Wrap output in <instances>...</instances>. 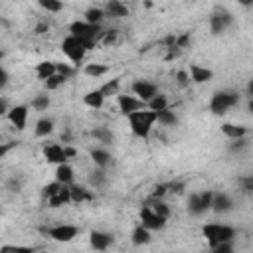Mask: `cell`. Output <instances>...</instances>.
Returning a JSON list of instances; mask_svg holds the SVG:
<instances>
[{"instance_id":"6da1fadb","label":"cell","mask_w":253,"mask_h":253,"mask_svg":"<svg viewBox=\"0 0 253 253\" xmlns=\"http://www.w3.org/2000/svg\"><path fill=\"white\" fill-rule=\"evenodd\" d=\"M126 119H128L132 134H136L138 138H148V134H150V130H152V126L156 123V113L148 111V109H142V111L130 113Z\"/></svg>"},{"instance_id":"7a4b0ae2","label":"cell","mask_w":253,"mask_h":253,"mask_svg":"<svg viewBox=\"0 0 253 253\" xmlns=\"http://www.w3.org/2000/svg\"><path fill=\"white\" fill-rule=\"evenodd\" d=\"M202 235L206 237L210 247L221 245V243H229L235 237V229L227 223H206L202 227Z\"/></svg>"},{"instance_id":"3957f363","label":"cell","mask_w":253,"mask_h":253,"mask_svg":"<svg viewBox=\"0 0 253 253\" xmlns=\"http://www.w3.org/2000/svg\"><path fill=\"white\" fill-rule=\"evenodd\" d=\"M69 32H71V36L79 38L83 42L85 49L89 51V49L95 47V43H97V40L101 36V26H93V24H87L85 20H77V22H73L69 26Z\"/></svg>"},{"instance_id":"277c9868","label":"cell","mask_w":253,"mask_h":253,"mask_svg":"<svg viewBox=\"0 0 253 253\" xmlns=\"http://www.w3.org/2000/svg\"><path fill=\"white\" fill-rule=\"evenodd\" d=\"M237 103H239L237 91H215L210 99V111L213 115H225Z\"/></svg>"},{"instance_id":"5b68a950","label":"cell","mask_w":253,"mask_h":253,"mask_svg":"<svg viewBox=\"0 0 253 253\" xmlns=\"http://www.w3.org/2000/svg\"><path fill=\"white\" fill-rule=\"evenodd\" d=\"M61 51H63L65 57H67L69 61H73V63L83 61V57H85V53H87L83 42H81L79 38L71 36V34H69L67 38H63V42H61Z\"/></svg>"},{"instance_id":"8992f818","label":"cell","mask_w":253,"mask_h":253,"mask_svg":"<svg viewBox=\"0 0 253 253\" xmlns=\"http://www.w3.org/2000/svg\"><path fill=\"white\" fill-rule=\"evenodd\" d=\"M211 196L213 192L204 190V192H194L188 198V213L192 215H202L211 208Z\"/></svg>"},{"instance_id":"52a82bcc","label":"cell","mask_w":253,"mask_h":253,"mask_svg":"<svg viewBox=\"0 0 253 253\" xmlns=\"http://www.w3.org/2000/svg\"><path fill=\"white\" fill-rule=\"evenodd\" d=\"M77 233H79V229L69 223H59V225H53L47 229V237L57 243H69L77 237Z\"/></svg>"},{"instance_id":"ba28073f","label":"cell","mask_w":253,"mask_h":253,"mask_svg":"<svg viewBox=\"0 0 253 253\" xmlns=\"http://www.w3.org/2000/svg\"><path fill=\"white\" fill-rule=\"evenodd\" d=\"M140 225L146 227L148 231H158L166 225V219L160 217L158 213H154L150 206H142L140 208Z\"/></svg>"},{"instance_id":"9c48e42d","label":"cell","mask_w":253,"mask_h":253,"mask_svg":"<svg viewBox=\"0 0 253 253\" xmlns=\"http://www.w3.org/2000/svg\"><path fill=\"white\" fill-rule=\"evenodd\" d=\"M132 95L136 99H140L142 103H148L152 97L158 95V87L152 83V81H146V79H138L132 83Z\"/></svg>"},{"instance_id":"30bf717a","label":"cell","mask_w":253,"mask_h":253,"mask_svg":"<svg viewBox=\"0 0 253 253\" xmlns=\"http://www.w3.org/2000/svg\"><path fill=\"white\" fill-rule=\"evenodd\" d=\"M117 105H119V111H121L125 117H128V115L134 113V111L146 109V103H142V101L136 99L134 95H119V97H117Z\"/></svg>"},{"instance_id":"8fae6325","label":"cell","mask_w":253,"mask_h":253,"mask_svg":"<svg viewBox=\"0 0 253 253\" xmlns=\"http://www.w3.org/2000/svg\"><path fill=\"white\" fill-rule=\"evenodd\" d=\"M231 22H233V18H231L229 12L217 10L210 16V30H211V34H221L231 26Z\"/></svg>"},{"instance_id":"7c38bea8","label":"cell","mask_w":253,"mask_h":253,"mask_svg":"<svg viewBox=\"0 0 253 253\" xmlns=\"http://www.w3.org/2000/svg\"><path fill=\"white\" fill-rule=\"evenodd\" d=\"M8 121L18 128V130H24L26 128V123H28V107L26 105H16L12 107L8 113H6Z\"/></svg>"},{"instance_id":"4fadbf2b","label":"cell","mask_w":253,"mask_h":253,"mask_svg":"<svg viewBox=\"0 0 253 253\" xmlns=\"http://www.w3.org/2000/svg\"><path fill=\"white\" fill-rule=\"evenodd\" d=\"M43 158H45L47 164H55V166L67 162L61 144H47V146H43Z\"/></svg>"},{"instance_id":"5bb4252c","label":"cell","mask_w":253,"mask_h":253,"mask_svg":"<svg viewBox=\"0 0 253 253\" xmlns=\"http://www.w3.org/2000/svg\"><path fill=\"white\" fill-rule=\"evenodd\" d=\"M89 243H91V247L95 251H105V249H109L113 245V235L107 233V231H97L95 229V231L89 233Z\"/></svg>"},{"instance_id":"9a60e30c","label":"cell","mask_w":253,"mask_h":253,"mask_svg":"<svg viewBox=\"0 0 253 253\" xmlns=\"http://www.w3.org/2000/svg\"><path fill=\"white\" fill-rule=\"evenodd\" d=\"M210 210H213L215 213H227V211L233 210V200L227 194L217 192V194L211 196V208Z\"/></svg>"},{"instance_id":"2e32d148","label":"cell","mask_w":253,"mask_h":253,"mask_svg":"<svg viewBox=\"0 0 253 253\" xmlns=\"http://www.w3.org/2000/svg\"><path fill=\"white\" fill-rule=\"evenodd\" d=\"M188 75H190V81H194V83H208V81L213 77V71L208 69V67H204V65L192 63Z\"/></svg>"},{"instance_id":"e0dca14e","label":"cell","mask_w":253,"mask_h":253,"mask_svg":"<svg viewBox=\"0 0 253 253\" xmlns=\"http://www.w3.org/2000/svg\"><path fill=\"white\" fill-rule=\"evenodd\" d=\"M221 132H223L227 138L237 140V138H245V136H247V132H249V128H247V126H243V125L223 123V125H221Z\"/></svg>"},{"instance_id":"ac0fdd59","label":"cell","mask_w":253,"mask_h":253,"mask_svg":"<svg viewBox=\"0 0 253 253\" xmlns=\"http://www.w3.org/2000/svg\"><path fill=\"white\" fill-rule=\"evenodd\" d=\"M103 12H105V16H111V18H125V16H128L126 4H123V2H119V0L107 2L105 8H103Z\"/></svg>"},{"instance_id":"d6986e66","label":"cell","mask_w":253,"mask_h":253,"mask_svg":"<svg viewBox=\"0 0 253 253\" xmlns=\"http://www.w3.org/2000/svg\"><path fill=\"white\" fill-rule=\"evenodd\" d=\"M55 182L63 184V186H71L73 184V168L65 162V164H59L55 168Z\"/></svg>"},{"instance_id":"ffe728a7","label":"cell","mask_w":253,"mask_h":253,"mask_svg":"<svg viewBox=\"0 0 253 253\" xmlns=\"http://www.w3.org/2000/svg\"><path fill=\"white\" fill-rule=\"evenodd\" d=\"M71 200H69V186H63L61 184V188L47 200V204H49V208H61V206H65V204H69Z\"/></svg>"},{"instance_id":"44dd1931","label":"cell","mask_w":253,"mask_h":253,"mask_svg":"<svg viewBox=\"0 0 253 253\" xmlns=\"http://www.w3.org/2000/svg\"><path fill=\"white\" fill-rule=\"evenodd\" d=\"M91 160L95 162L97 168L105 170V168L111 164V154H109V150H105V148H93V150H91Z\"/></svg>"},{"instance_id":"7402d4cb","label":"cell","mask_w":253,"mask_h":253,"mask_svg":"<svg viewBox=\"0 0 253 253\" xmlns=\"http://www.w3.org/2000/svg\"><path fill=\"white\" fill-rule=\"evenodd\" d=\"M130 241H132V245H136V247L146 245V243L150 241V231H148L146 227H142V225H136V227L132 229V233H130Z\"/></svg>"},{"instance_id":"603a6c76","label":"cell","mask_w":253,"mask_h":253,"mask_svg":"<svg viewBox=\"0 0 253 253\" xmlns=\"http://www.w3.org/2000/svg\"><path fill=\"white\" fill-rule=\"evenodd\" d=\"M69 200H71V204H81V202H85V200H91V194H89V190H85L83 186L71 184V186H69Z\"/></svg>"},{"instance_id":"cb8c5ba5","label":"cell","mask_w":253,"mask_h":253,"mask_svg":"<svg viewBox=\"0 0 253 253\" xmlns=\"http://www.w3.org/2000/svg\"><path fill=\"white\" fill-rule=\"evenodd\" d=\"M36 75H38L42 81H45V79H49L51 75H55V61H40V63L36 65Z\"/></svg>"},{"instance_id":"d4e9b609","label":"cell","mask_w":253,"mask_h":253,"mask_svg":"<svg viewBox=\"0 0 253 253\" xmlns=\"http://www.w3.org/2000/svg\"><path fill=\"white\" fill-rule=\"evenodd\" d=\"M83 103H85L87 107H91V109H101V107H103V103H105V97L101 95V91H99V89H95V91L85 93Z\"/></svg>"},{"instance_id":"484cf974","label":"cell","mask_w":253,"mask_h":253,"mask_svg":"<svg viewBox=\"0 0 253 253\" xmlns=\"http://www.w3.org/2000/svg\"><path fill=\"white\" fill-rule=\"evenodd\" d=\"M103 18H105V12H103V8L91 6V8H87V10H85V22H87V24H93V26H101Z\"/></svg>"},{"instance_id":"4316f807","label":"cell","mask_w":253,"mask_h":253,"mask_svg":"<svg viewBox=\"0 0 253 253\" xmlns=\"http://www.w3.org/2000/svg\"><path fill=\"white\" fill-rule=\"evenodd\" d=\"M156 123H160L162 126H172V125L178 123V117L174 115V111L164 109V111H158L156 113Z\"/></svg>"},{"instance_id":"83f0119b","label":"cell","mask_w":253,"mask_h":253,"mask_svg":"<svg viewBox=\"0 0 253 253\" xmlns=\"http://www.w3.org/2000/svg\"><path fill=\"white\" fill-rule=\"evenodd\" d=\"M146 109H148V111H154V113L164 111V109H168V99H166L162 93H158L156 97H152V99L146 103Z\"/></svg>"},{"instance_id":"f1b7e54d","label":"cell","mask_w":253,"mask_h":253,"mask_svg":"<svg viewBox=\"0 0 253 253\" xmlns=\"http://www.w3.org/2000/svg\"><path fill=\"white\" fill-rule=\"evenodd\" d=\"M51 130H53V121L51 119H40L38 123H36V136H40V138H43V136H47V134H51Z\"/></svg>"},{"instance_id":"f546056e","label":"cell","mask_w":253,"mask_h":253,"mask_svg":"<svg viewBox=\"0 0 253 253\" xmlns=\"http://www.w3.org/2000/svg\"><path fill=\"white\" fill-rule=\"evenodd\" d=\"M93 138H97L99 142H103V144H111L113 142V132L107 128V126H97V128H93Z\"/></svg>"},{"instance_id":"4dcf8cb0","label":"cell","mask_w":253,"mask_h":253,"mask_svg":"<svg viewBox=\"0 0 253 253\" xmlns=\"http://www.w3.org/2000/svg\"><path fill=\"white\" fill-rule=\"evenodd\" d=\"M85 75H89V77H101V75H105L107 71H109V67L107 65H103V63H87L85 65Z\"/></svg>"},{"instance_id":"1f68e13d","label":"cell","mask_w":253,"mask_h":253,"mask_svg":"<svg viewBox=\"0 0 253 253\" xmlns=\"http://www.w3.org/2000/svg\"><path fill=\"white\" fill-rule=\"evenodd\" d=\"M146 206H150V208H152V211H154V213H158L160 217H164V219H168V217H170V208H168V204H164L162 200H154V198H152V202H150V204H146Z\"/></svg>"},{"instance_id":"d6a6232c","label":"cell","mask_w":253,"mask_h":253,"mask_svg":"<svg viewBox=\"0 0 253 253\" xmlns=\"http://www.w3.org/2000/svg\"><path fill=\"white\" fill-rule=\"evenodd\" d=\"M119 85H121V81H119V77H115V79H111V81H107L99 91H101V95L107 99V97H111V95H117V91H119Z\"/></svg>"},{"instance_id":"836d02e7","label":"cell","mask_w":253,"mask_h":253,"mask_svg":"<svg viewBox=\"0 0 253 253\" xmlns=\"http://www.w3.org/2000/svg\"><path fill=\"white\" fill-rule=\"evenodd\" d=\"M65 81H67V79H65L63 75H59V73H55V75H51L49 79H45V81H43V87H45L47 91H55V89H57L59 85H63Z\"/></svg>"},{"instance_id":"e575fe53","label":"cell","mask_w":253,"mask_h":253,"mask_svg":"<svg viewBox=\"0 0 253 253\" xmlns=\"http://www.w3.org/2000/svg\"><path fill=\"white\" fill-rule=\"evenodd\" d=\"M0 253H36V251L34 247H28V245H2Z\"/></svg>"},{"instance_id":"d590c367","label":"cell","mask_w":253,"mask_h":253,"mask_svg":"<svg viewBox=\"0 0 253 253\" xmlns=\"http://www.w3.org/2000/svg\"><path fill=\"white\" fill-rule=\"evenodd\" d=\"M32 107H34L36 111H45V109L49 107V97H47L45 93L36 95V97L32 99Z\"/></svg>"},{"instance_id":"8d00e7d4","label":"cell","mask_w":253,"mask_h":253,"mask_svg":"<svg viewBox=\"0 0 253 253\" xmlns=\"http://www.w3.org/2000/svg\"><path fill=\"white\" fill-rule=\"evenodd\" d=\"M38 4H40V8H43L45 12H59V10L63 8V4H61L59 0H40Z\"/></svg>"},{"instance_id":"74e56055","label":"cell","mask_w":253,"mask_h":253,"mask_svg":"<svg viewBox=\"0 0 253 253\" xmlns=\"http://www.w3.org/2000/svg\"><path fill=\"white\" fill-rule=\"evenodd\" d=\"M89 182L95 186V188H101L103 184H105V172L99 168V170H95V172H91V176H89Z\"/></svg>"},{"instance_id":"f35d334b","label":"cell","mask_w":253,"mask_h":253,"mask_svg":"<svg viewBox=\"0 0 253 253\" xmlns=\"http://www.w3.org/2000/svg\"><path fill=\"white\" fill-rule=\"evenodd\" d=\"M55 73H59V75H63L65 79H69V77L75 73V69L69 67L67 63H55Z\"/></svg>"},{"instance_id":"ab89813d","label":"cell","mask_w":253,"mask_h":253,"mask_svg":"<svg viewBox=\"0 0 253 253\" xmlns=\"http://www.w3.org/2000/svg\"><path fill=\"white\" fill-rule=\"evenodd\" d=\"M188 43H190V34H182V36H176V42H174V47L182 51V49H184V47H186Z\"/></svg>"},{"instance_id":"60d3db41","label":"cell","mask_w":253,"mask_h":253,"mask_svg":"<svg viewBox=\"0 0 253 253\" xmlns=\"http://www.w3.org/2000/svg\"><path fill=\"white\" fill-rule=\"evenodd\" d=\"M176 81H178L180 87H188V85H190V75H188V71H184V69L176 71Z\"/></svg>"},{"instance_id":"b9f144b4","label":"cell","mask_w":253,"mask_h":253,"mask_svg":"<svg viewBox=\"0 0 253 253\" xmlns=\"http://www.w3.org/2000/svg\"><path fill=\"white\" fill-rule=\"evenodd\" d=\"M211 253H235V251H233V241H229V243H221V245L211 247Z\"/></svg>"},{"instance_id":"7bdbcfd3","label":"cell","mask_w":253,"mask_h":253,"mask_svg":"<svg viewBox=\"0 0 253 253\" xmlns=\"http://www.w3.org/2000/svg\"><path fill=\"white\" fill-rule=\"evenodd\" d=\"M59 188H61V184H59V182H51V184H47V186L43 188V198H47V200H49V198H51Z\"/></svg>"},{"instance_id":"ee69618b","label":"cell","mask_w":253,"mask_h":253,"mask_svg":"<svg viewBox=\"0 0 253 253\" xmlns=\"http://www.w3.org/2000/svg\"><path fill=\"white\" fill-rule=\"evenodd\" d=\"M115 42H117V30H109V32H105V36H103V43L109 45V43H115Z\"/></svg>"},{"instance_id":"f6af8a7d","label":"cell","mask_w":253,"mask_h":253,"mask_svg":"<svg viewBox=\"0 0 253 253\" xmlns=\"http://www.w3.org/2000/svg\"><path fill=\"white\" fill-rule=\"evenodd\" d=\"M166 192H168V184H160V186H156V188H154L152 198H154V200H158V198H160V196H164Z\"/></svg>"},{"instance_id":"bcb514c9","label":"cell","mask_w":253,"mask_h":253,"mask_svg":"<svg viewBox=\"0 0 253 253\" xmlns=\"http://www.w3.org/2000/svg\"><path fill=\"white\" fill-rule=\"evenodd\" d=\"M241 184H243V192H245V194H251V192H253V178H251V176L243 178Z\"/></svg>"},{"instance_id":"7dc6e473","label":"cell","mask_w":253,"mask_h":253,"mask_svg":"<svg viewBox=\"0 0 253 253\" xmlns=\"http://www.w3.org/2000/svg\"><path fill=\"white\" fill-rule=\"evenodd\" d=\"M245 146H247V140H245V138H237V140H233V144H231V152L241 150V148H245Z\"/></svg>"},{"instance_id":"c3c4849f","label":"cell","mask_w":253,"mask_h":253,"mask_svg":"<svg viewBox=\"0 0 253 253\" xmlns=\"http://www.w3.org/2000/svg\"><path fill=\"white\" fill-rule=\"evenodd\" d=\"M6 85H8V71L0 65V91H2Z\"/></svg>"},{"instance_id":"681fc988","label":"cell","mask_w":253,"mask_h":253,"mask_svg":"<svg viewBox=\"0 0 253 253\" xmlns=\"http://www.w3.org/2000/svg\"><path fill=\"white\" fill-rule=\"evenodd\" d=\"M63 154H65V158L69 160V158H73V156L77 154V150H75L73 146H69V144H63Z\"/></svg>"},{"instance_id":"f907efd6","label":"cell","mask_w":253,"mask_h":253,"mask_svg":"<svg viewBox=\"0 0 253 253\" xmlns=\"http://www.w3.org/2000/svg\"><path fill=\"white\" fill-rule=\"evenodd\" d=\"M16 146V142H8V144H0V158H4L6 156V152L8 150H12Z\"/></svg>"},{"instance_id":"816d5d0a","label":"cell","mask_w":253,"mask_h":253,"mask_svg":"<svg viewBox=\"0 0 253 253\" xmlns=\"http://www.w3.org/2000/svg\"><path fill=\"white\" fill-rule=\"evenodd\" d=\"M8 188H10V192H18V190H20V182H18L16 178H12V180L8 182Z\"/></svg>"},{"instance_id":"f5cc1de1","label":"cell","mask_w":253,"mask_h":253,"mask_svg":"<svg viewBox=\"0 0 253 253\" xmlns=\"http://www.w3.org/2000/svg\"><path fill=\"white\" fill-rule=\"evenodd\" d=\"M10 109H8V101L4 97H0V115H6Z\"/></svg>"},{"instance_id":"db71d44e","label":"cell","mask_w":253,"mask_h":253,"mask_svg":"<svg viewBox=\"0 0 253 253\" xmlns=\"http://www.w3.org/2000/svg\"><path fill=\"white\" fill-rule=\"evenodd\" d=\"M43 32H47V24H38V26H36V34L40 36V34H43Z\"/></svg>"},{"instance_id":"11a10c76","label":"cell","mask_w":253,"mask_h":253,"mask_svg":"<svg viewBox=\"0 0 253 253\" xmlns=\"http://www.w3.org/2000/svg\"><path fill=\"white\" fill-rule=\"evenodd\" d=\"M2 57H4V53H2V51H0V61H2Z\"/></svg>"}]
</instances>
